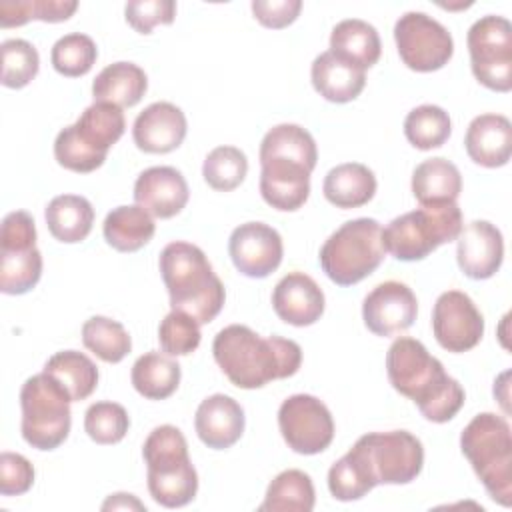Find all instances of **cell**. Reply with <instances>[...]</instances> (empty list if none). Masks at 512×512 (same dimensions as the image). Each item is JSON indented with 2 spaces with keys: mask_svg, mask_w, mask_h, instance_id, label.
Masks as SVG:
<instances>
[{
  "mask_svg": "<svg viewBox=\"0 0 512 512\" xmlns=\"http://www.w3.org/2000/svg\"><path fill=\"white\" fill-rule=\"evenodd\" d=\"M260 166V194L268 206L280 212L304 206L310 194V168L290 158H262Z\"/></svg>",
  "mask_w": 512,
  "mask_h": 512,
  "instance_id": "cell-17",
  "label": "cell"
},
{
  "mask_svg": "<svg viewBox=\"0 0 512 512\" xmlns=\"http://www.w3.org/2000/svg\"><path fill=\"white\" fill-rule=\"evenodd\" d=\"M46 226L50 234L64 244L82 242L94 224V208L92 204L78 194H62L48 202Z\"/></svg>",
  "mask_w": 512,
  "mask_h": 512,
  "instance_id": "cell-28",
  "label": "cell"
},
{
  "mask_svg": "<svg viewBox=\"0 0 512 512\" xmlns=\"http://www.w3.org/2000/svg\"><path fill=\"white\" fill-rule=\"evenodd\" d=\"M262 158H290L314 170L318 150L312 134L306 128L298 124H278L262 138L260 160Z\"/></svg>",
  "mask_w": 512,
  "mask_h": 512,
  "instance_id": "cell-34",
  "label": "cell"
},
{
  "mask_svg": "<svg viewBox=\"0 0 512 512\" xmlns=\"http://www.w3.org/2000/svg\"><path fill=\"white\" fill-rule=\"evenodd\" d=\"M460 192V170L446 158H428L412 172V194L420 206L456 202Z\"/></svg>",
  "mask_w": 512,
  "mask_h": 512,
  "instance_id": "cell-27",
  "label": "cell"
},
{
  "mask_svg": "<svg viewBox=\"0 0 512 512\" xmlns=\"http://www.w3.org/2000/svg\"><path fill=\"white\" fill-rule=\"evenodd\" d=\"M126 22L140 34H150L158 24H172L176 2L172 0H132L124 6Z\"/></svg>",
  "mask_w": 512,
  "mask_h": 512,
  "instance_id": "cell-46",
  "label": "cell"
},
{
  "mask_svg": "<svg viewBox=\"0 0 512 512\" xmlns=\"http://www.w3.org/2000/svg\"><path fill=\"white\" fill-rule=\"evenodd\" d=\"M74 134L96 154L106 156L126 128L122 108L108 102L90 104L72 124Z\"/></svg>",
  "mask_w": 512,
  "mask_h": 512,
  "instance_id": "cell-30",
  "label": "cell"
},
{
  "mask_svg": "<svg viewBox=\"0 0 512 512\" xmlns=\"http://www.w3.org/2000/svg\"><path fill=\"white\" fill-rule=\"evenodd\" d=\"M416 314L418 302L414 292L398 280L374 286L362 302L364 324L376 336H394L408 330Z\"/></svg>",
  "mask_w": 512,
  "mask_h": 512,
  "instance_id": "cell-15",
  "label": "cell"
},
{
  "mask_svg": "<svg viewBox=\"0 0 512 512\" xmlns=\"http://www.w3.org/2000/svg\"><path fill=\"white\" fill-rule=\"evenodd\" d=\"M376 484L360 450L352 446L328 470V490L340 502H352L366 496Z\"/></svg>",
  "mask_w": 512,
  "mask_h": 512,
  "instance_id": "cell-35",
  "label": "cell"
},
{
  "mask_svg": "<svg viewBox=\"0 0 512 512\" xmlns=\"http://www.w3.org/2000/svg\"><path fill=\"white\" fill-rule=\"evenodd\" d=\"M146 510L144 508V504L138 500V498H134L132 494H124V492H118V494H112L104 504H102V510Z\"/></svg>",
  "mask_w": 512,
  "mask_h": 512,
  "instance_id": "cell-50",
  "label": "cell"
},
{
  "mask_svg": "<svg viewBox=\"0 0 512 512\" xmlns=\"http://www.w3.org/2000/svg\"><path fill=\"white\" fill-rule=\"evenodd\" d=\"M70 402L64 386L44 370L30 376L20 390L22 438L36 450L58 448L70 432Z\"/></svg>",
  "mask_w": 512,
  "mask_h": 512,
  "instance_id": "cell-8",
  "label": "cell"
},
{
  "mask_svg": "<svg viewBox=\"0 0 512 512\" xmlns=\"http://www.w3.org/2000/svg\"><path fill=\"white\" fill-rule=\"evenodd\" d=\"M316 494L310 476L302 470L280 472L266 490L260 512H310L314 508Z\"/></svg>",
  "mask_w": 512,
  "mask_h": 512,
  "instance_id": "cell-33",
  "label": "cell"
},
{
  "mask_svg": "<svg viewBox=\"0 0 512 512\" xmlns=\"http://www.w3.org/2000/svg\"><path fill=\"white\" fill-rule=\"evenodd\" d=\"M186 116L170 102H154L146 106L134 120V144L148 154H168L186 138Z\"/></svg>",
  "mask_w": 512,
  "mask_h": 512,
  "instance_id": "cell-19",
  "label": "cell"
},
{
  "mask_svg": "<svg viewBox=\"0 0 512 512\" xmlns=\"http://www.w3.org/2000/svg\"><path fill=\"white\" fill-rule=\"evenodd\" d=\"M78 8L74 0H6L0 4V26L14 28L24 26L30 20L42 22H64Z\"/></svg>",
  "mask_w": 512,
  "mask_h": 512,
  "instance_id": "cell-38",
  "label": "cell"
},
{
  "mask_svg": "<svg viewBox=\"0 0 512 512\" xmlns=\"http://www.w3.org/2000/svg\"><path fill=\"white\" fill-rule=\"evenodd\" d=\"M130 380L140 396L148 400H164L172 396L180 384V364L168 354L152 350L134 362Z\"/></svg>",
  "mask_w": 512,
  "mask_h": 512,
  "instance_id": "cell-31",
  "label": "cell"
},
{
  "mask_svg": "<svg viewBox=\"0 0 512 512\" xmlns=\"http://www.w3.org/2000/svg\"><path fill=\"white\" fill-rule=\"evenodd\" d=\"M102 232H104V240L114 250L136 252L152 240L156 232V224L152 216L138 204L116 206L106 214Z\"/></svg>",
  "mask_w": 512,
  "mask_h": 512,
  "instance_id": "cell-29",
  "label": "cell"
},
{
  "mask_svg": "<svg viewBox=\"0 0 512 512\" xmlns=\"http://www.w3.org/2000/svg\"><path fill=\"white\" fill-rule=\"evenodd\" d=\"M354 446L364 456L376 484H408L422 472V442L406 430L370 432Z\"/></svg>",
  "mask_w": 512,
  "mask_h": 512,
  "instance_id": "cell-10",
  "label": "cell"
},
{
  "mask_svg": "<svg viewBox=\"0 0 512 512\" xmlns=\"http://www.w3.org/2000/svg\"><path fill=\"white\" fill-rule=\"evenodd\" d=\"M468 52L474 78L494 90H512V26L502 16H482L468 30Z\"/></svg>",
  "mask_w": 512,
  "mask_h": 512,
  "instance_id": "cell-9",
  "label": "cell"
},
{
  "mask_svg": "<svg viewBox=\"0 0 512 512\" xmlns=\"http://www.w3.org/2000/svg\"><path fill=\"white\" fill-rule=\"evenodd\" d=\"M96 58L98 48L94 40L80 32H72L58 38L50 52V62L54 70L66 78H78L88 74Z\"/></svg>",
  "mask_w": 512,
  "mask_h": 512,
  "instance_id": "cell-40",
  "label": "cell"
},
{
  "mask_svg": "<svg viewBox=\"0 0 512 512\" xmlns=\"http://www.w3.org/2000/svg\"><path fill=\"white\" fill-rule=\"evenodd\" d=\"M42 276V254L38 248L0 252V290L4 294H26Z\"/></svg>",
  "mask_w": 512,
  "mask_h": 512,
  "instance_id": "cell-39",
  "label": "cell"
},
{
  "mask_svg": "<svg viewBox=\"0 0 512 512\" xmlns=\"http://www.w3.org/2000/svg\"><path fill=\"white\" fill-rule=\"evenodd\" d=\"M2 54V86L24 88L38 74L40 58L38 50L22 38L4 40L0 46Z\"/></svg>",
  "mask_w": 512,
  "mask_h": 512,
  "instance_id": "cell-42",
  "label": "cell"
},
{
  "mask_svg": "<svg viewBox=\"0 0 512 512\" xmlns=\"http://www.w3.org/2000/svg\"><path fill=\"white\" fill-rule=\"evenodd\" d=\"M158 264L172 310L186 312L200 326L220 314L226 300L224 284L198 246L182 240L170 242L160 252Z\"/></svg>",
  "mask_w": 512,
  "mask_h": 512,
  "instance_id": "cell-3",
  "label": "cell"
},
{
  "mask_svg": "<svg viewBox=\"0 0 512 512\" xmlns=\"http://www.w3.org/2000/svg\"><path fill=\"white\" fill-rule=\"evenodd\" d=\"M382 226L374 218L344 222L322 244L318 260L324 274L338 286H352L370 276L384 260Z\"/></svg>",
  "mask_w": 512,
  "mask_h": 512,
  "instance_id": "cell-7",
  "label": "cell"
},
{
  "mask_svg": "<svg viewBox=\"0 0 512 512\" xmlns=\"http://www.w3.org/2000/svg\"><path fill=\"white\" fill-rule=\"evenodd\" d=\"M456 260L460 270L472 280L492 278L504 260L502 232L488 220H474L458 234Z\"/></svg>",
  "mask_w": 512,
  "mask_h": 512,
  "instance_id": "cell-16",
  "label": "cell"
},
{
  "mask_svg": "<svg viewBox=\"0 0 512 512\" xmlns=\"http://www.w3.org/2000/svg\"><path fill=\"white\" fill-rule=\"evenodd\" d=\"M142 456L154 502L164 508H180L194 500L198 474L188 456L186 438L176 426L164 424L154 428L142 446Z\"/></svg>",
  "mask_w": 512,
  "mask_h": 512,
  "instance_id": "cell-4",
  "label": "cell"
},
{
  "mask_svg": "<svg viewBox=\"0 0 512 512\" xmlns=\"http://www.w3.org/2000/svg\"><path fill=\"white\" fill-rule=\"evenodd\" d=\"M386 372L392 388L414 400L430 422H448L464 406L466 394L460 382L448 376L442 362L416 338L400 336L390 344Z\"/></svg>",
  "mask_w": 512,
  "mask_h": 512,
  "instance_id": "cell-1",
  "label": "cell"
},
{
  "mask_svg": "<svg viewBox=\"0 0 512 512\" xmlns=\"http://www.w3.org/2000/svg\"><path fill=\"white\" fill-rule=\"evenodd\" d=\"M130 428L124 406L116 402H94L84 414V430L96 444H116Z\"/></svg>",
  "mask_w": 512,
  "mask_h": 512,
  "instance_id": "cell-43",
  "label": "cell"
},
{
  "mask_svg": "<svg viewBox=\"0 0 512 512\" xmlns=\"http://www.w3.org/2000/svg\"><path fill=\"white\" fill-rule=\"evenodd\" d=\"M190 190L180 170L172 166L146 168L134 184V202L150 216L172 218L188 204Z\"/></svg>",
  "mask_w": 512,
  "mask_h": 512,
  "instance_id": "cell-18",
  "label": "cell"
},
{
  "mask_svg": "<svg viewBox=\"0 0 512 512\" xmlns=\"http://www.w3.org/2000/svg\"><path fill=\"white\" fill-rule=\"evenodd\" d=\"M460 448L490 498L508 508L512 504V436L508 420L492 412L476 414L460 434Z\"/></svg>",
  "mask_w": 512,
  "mask_h": 512,
  "instance_id": "cell-5",
  "label": "cell"
},
{
  "mask_svg": "<svg viewBox=\"0 0 512 512\" xmlns=\"http://www.w3.org/2000/svg\"><path fill=\"white\" fill-rule=\"evenodd\" d=\"M34 484V466L28 458L14 452L0 454V494L20 496Z\"/></svg>",
  "mask_w": 512,
  "mask_h": 512,
  "instance_id": "cell-48",
  "label": "cell"
},
{
  "mask_svg": "<svg viewBox=\"0 0 512 512\" xmlns=\"http://www.w3.org/2000/svg\"><path fill=\"white\" fill-rule=\"evenodd\" d=\"M452 132L450 116L444 108L422 104L408 112L404 120V136L418 150L440 148Z\"/></svg>",
  "mask_w": 512,
  "mask_h": 512,
  "instance_id": "cell-37",
  "label": "cell"
},
{
  "mask_svg": "<svg viewBox=\"0 0 512 512\" xmlns=\"http://www.w3.org/2000/svg\"><path fill=\"white\" fill-rule=\"evenodd\" d=\"M462 226V212L456 202L426 204L396 216L382 228V244L396 260L416 262L438 246L456 240Z\"/></svg>",
  "mask_w": 512,
  "mask_h": 512,
  "instance_id": "cell-6",
  "label": "cell"
},
{
  "mask_svg": "<svg viewBox=\"0 0 512 512\" xmlns=\"http://www.w3.org/2000/svg\"><path fill=\"white\" fill-rule=\"evenodd\" d=\"M248 172L246 154L236 146L214 148L202 164V176L206 184L218 192H230L238 188Z\"/></svg>",
  "mask_w": 512,
  "mask_h": 512,
  "instance_id": "cell-41",
  "label": "cell"
},
{
  "mask_svg": "<svg viewBox=\"0 0 512 512\" xmlns=\"http://www.w3.org/2000/svg\"><path fill=\"white\" fill-rule=\"evenodd\" d=\"M400 60L414 72H434L454 54L452 34L424 12H406L394 24Z\"/></svg>",
  "mask_w": 512,
  "mask_h": 512,
  "instance_id": "cell-11",
  "label": "cell"
},
{
  "mask_svg": "<svg viewBox=\"0 0 512 512\" xmlns=\"http://www.w3.org/2000/svg\"><path fill=\"white\" fill-rule=\"evenodd\" d=\"M148 88L146 72L132 62L108 64L92 82L94 102H108L118 108L136 106Z\"/></svg>",
  "mask_w": 512,
  "mask_h": 512,
  "instance_id": "cell-25",
  "label": "cell"
},
{
  "mask_svg": "<svg viewBox=\"0 0 512 512\" xmlns=\"http://www.w3.org/2000/svg\"><path fill=\"white\" fill-rule=\"evenodd\" d=\"M302 10L300 0H254L252 14L254 18L272 30L286 28L292 24Z\"/></svg>",
  "mask_w": 512,
  "mask_h": 512,
  "instance_id": "cell-49",
  "label": "cell"
},
{
  "mask_svg": "<svg viewBox=\"0 0 512 512\" xmlns=\"http://www.w3.org/2000/svg\"><path fill=\"white\" fill-rule=\"evenodd\" d=\"M44 372L64 386L72 402L86 400L98 386L96 364L78 350L56 352L44 364Z\"/></svg>",
  "mask_w": 512,
  "mask_h": 512,
  "instance_id": "cell-32",
  "label": "cell"
},
{
  "mask_svg": "<svg viewBox=\"0 0 512 512\" xmlns=\"http://www.w3.org/2000/svg\"><path fill=\"white\" fill-rule=\"evenodd\" d=\"M200 324L186 312L172 310L158 326V342L168 356H188L200 346Z\"/></svg>",
  "mask_w": 512,
  "mask_h": 512,
  "instance_id": "cell-44",
  "label": "cell"
},
{
  "mask_svg": "<svg viewBox=\"0 0 512 512\" xmlns=\"http://www.w3.org/2000/svg\"><path fill=\"white\" fill-rule=\"evenodd\" d=\"M272 308L276 316L292 326H310L324 312V292L304 272L286 274L272 292Z\"/></svg>",
  "mask_w": 512,
  "mask_h": 512,
  "instance_id": "cell-20",
  "label": "cell"
},
{
  "mask_svg": "<svg viewBox=\"0 0 512 512\" xmlns=\"http://www.w3.org/2000/svg\"><path fill=\"white\" fill-rule=\"evenodd\" d=\"M278 428L298 454H318L334 440V420L322 400L310 394L288 396L278 408Z\"/></svg>",
  "mask_w": 512,
  "mask_h": 512,
  "instance_id": "cell-12",
  "label": "cell"
},
{
  "mask_svg": "<svg viewBox=\"0 0 512 512\" xmlns=\"http://www.w3.org/2000/svg\"><path fill=\"white\" fill-rule=\"evenodd\" d=\"M330 52L366 70L380 58L382 44L376 28L364 20L348 18L338 22L330 34Z\"/></svg>",
  "mask_w": 512,
  "mask_h": 512,
  "instance_id": "cell-26",
  "label": "cell"
},
{
  "mask_svg": "<svg viewBox=\"0 0 512 512\" xmlns=\"http://www.w3.org/2000/svg\"><path fill=\"white\" fill-rule=\"evenodd\" d=\"M82 344L108 364L124 360L132 348V340L126 328L106 316H92L84 322Z\"/></svg>",
  "mask_w": 512,
  "mask_h": 512,
  "instance_id": "cell-36",
  "label": "cell"
},
{
  "mask_svg": "<svg viewBox=\"0 0 512 512\" xmlns=\"http://www.w3.org/2000/svg\"><path fill=\"white\" fill-rule=\"evenodd\" d=\"M228 254L236 270L248 278H266L272 274L284 254L280 234L264 222H246L232 230Z\"/></svg>",
  "mask_w": 512,
  "mask_h": 512,
  "instance_id": "cell-14",
  "label": "cell"
},
{
  "mask_svg": "<svg viewBox=\"0 0 512 512\" xmlns=\"http://www.w3.org/2000/svg\"><path fill=\"white\" fill-rule=\"evenodd\" d=\"M432 332L444 350L466 352L482 340L484 318L468 294L448 290L432 308Z\"/></svg>",
  "mask_w": 512,
  "mask_h": 512,
  "instance_id": "cell-13",
  "label": "cell"
},
{
  "mask_svg": "<svg viewBox=\"0 0 512 512\" xmlns=\"http://www.w3.org/2000/svg\"><path fill=\"white\" fill-rule=\"evenodd\" d=\"M30 248H36L34 218L24 210L6 214L0 228V252H20Z\"/></svg>",
  "mask_w": 512,
  "mask_h": 512,
  "instance_id": "cell-47",
  "label": "cell"
},
{
  "mask_svg": "<svg viewBox=\"0 0 512 512\" xmlns=\"http://www.w3.org/2000/svg\"><path fill=\"white\" fill-rule=\"evenodd\" d=\"M322 192L336 208H360L374 198L376 176L368 166L358 162L338 164L326 174Z\"/></svg>",
  "mask_w": 512,
  "mask_h": 512,
  "instance_id": "cell-24",
  "label": "cell"
},
{
  "mask_svg": "<svg viewBox=\"0 0 512 512\" xmlns=\"http://www.w3.org/2000/svg\"><path fill=\"white\" fill-rule=\"evenodd\" d=\"M212 354L226 378L244 390L294 376L302 364V348L294 340L262 338L244 324L222 328L212 342Z\"/></svg>",
  "mask_w": 512,
  "mask_h": 512,
  "instance_id": "cell-2",
  "label": "cell"
},
{
  "mask_svg": "<svg viewBox=\"0 0 512 512\" xmlns=\"http://www.w3.org/2000/svg\"><path fill=\"white\" fill-rule=\"evenodd\" d=\"M464 148L472 162L484 168L508 164L512 154V124L502 114H480L466 130Z\"/></svg>",
  "mask_w": 512,
  "mask_h": 512,
  "instance_id": "cell-22",
  "label": "cell"
},
{
  "mask_svg": "<svg viewBox=\"0 0 512 512\" xmlns=\"http://www.w3.org/2000/svg\"><path fill=\"white\" fill-rule=\"evenodd\" d=\"M54 158L56 162L72 172L78 174H88L94 172L96 168H100L106 160V156L96 154L94 150H90L76 134L72 126H66L58 132L56 140H54Z\"/></svg>",
  "mask_w": 512,
  "mask_h": 512,
  "instance_id": "cell-45",
  "label": "cell"
},
{
  "mask_svg": "<svg viewBox=\"0 0 512 512\" xmlns=\"http://www.w3.org/2000/svg\"><path fill=\"white\" fill-rule=\"evenodd\" d=\"M244 424L242 406L226 394H212L202 400L194 416L198 438L212 450L234 446L244 432Z\"/></svg>",
  "mask_w": 512,
  "mask_h": 512,
  "instance_id": "cell-21",
  "label": "cell"
},
{
  "mask_svg": "<svg viewBox=\"0 0 512 512\" xmlns=\"http://www.w3.org/2000/svg\"><path fill=\"white\" fill-rule=\"evenodd\" d=\"M314 90L328 102L346 104L360 96L366 84V70L342 60L334 52H322L310 68Z\"/></svg>",
  "mask_w": 512,
  "mask_h": 512,
  "instance_id": "cell-23",
  "label": "cell"
}]
</instances>
